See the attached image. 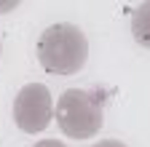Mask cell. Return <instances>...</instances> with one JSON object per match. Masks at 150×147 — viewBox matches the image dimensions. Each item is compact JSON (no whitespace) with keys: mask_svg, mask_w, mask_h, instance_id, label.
Wrapping results in <instances>:
<instances>
[{"mask_svg":"<svg viewBox=\"0 0 150 147\" xmlns=\"http://www.w3.org/2000/svg\"><path fill=\"white\" fill-rule=\"evenodd\" d=\"M38 62L51 75H75L81 72L88 56V40L81 27L59 22L43 30L38 38Z\"/></svg>","mask_w":150,"mask_h":147,"instance_id":"cell-1","label":"cell"},{"mask_svg":"<svg viewBox=\"0 0 150 147\" xmlns=\"http://www.w3.org/2000/svg\"><path fill=\"white\" fill-rule=\"evenodd\" d=\"M54 118L59 131L70 139H88L97 136L105 126V107L102 99L83 88H67L54 104Z\"/></svg>","mask_w":150,"mask_h":147,"instance_id":"cell-2","label":"cell"},{"mask_svg":"<svg viewBox=\"0 0 150 147\" xmlns=\"http://www.w3.org/2000/svg\"><path fill=\"white\" fill-rule=\"evenodd\" d=\"M54 118V99L43 83H27L13 99V123L24 134H40Z\"/></svg>","mask_w":150,"mask_h":147,"instance_id":"cell-3","label":"cell"},{"mask_svg":"<svg viewBox=\"0 0 150 147\" xmlns=\"http://www.w3.org/2000/svg\"><path fill=\"white\" fill-rule=\"evenodd\" d=\"M131 35L142 48H150V3L137 6V11L131 13Z\"/></svg>","mask_w":150,"mask_h":147,"instance_id":"cell-4","label":"cell"},{"mask_svg":"<svg viewBox=\"0 0 150 147\" xmlns=\"http://www.w3.org/2000/svg\"><path fill=\"white\" fill-rule=\"evenodd\" d=\"M32 147H67V144L59 142V139H43V142H35Z\"/></svg>","mask_w":150,"mask_h":147,"instance_id":"cell-5","label":"cell"},{"mask_svg":"<svg viewBox=\"0 0 150 147\" xmlns=\"http://www.w3.org/2000/svg\"><path fill=\"white\" fill-rule=\"evenodd\" d=\"M91 147H126V144H123V142H118V139H102V142L91 144Z\"/></svg>","mask_w":150,"mask_h":147,"instance_id":"cell-6","label":"cell"},{"mask_svg":"<svg viewBox=\"0 0 150 147\" xmlns=\"http://www.w3.org/2000/svg\"><path fill=\"white\" fill-rule=\"evenodd\" d=\"M16 3H0V13H6V11H13Z\"/></svg>","mask_w":150,"mask_h":147,"instance_id":"cell-7","label":"cell"}]
</instances>
